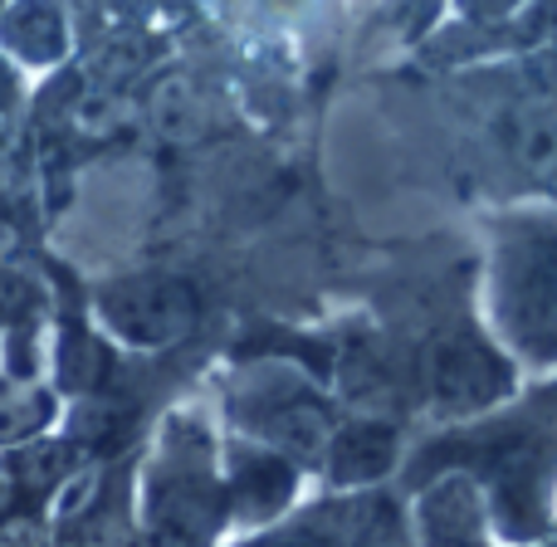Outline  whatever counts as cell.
I'll return each instance as SVG.
<instances>
[{"label":"cell","mask_w":557,"mask_h":547,"mask_svg":"<svg viewBox=\"0 0 557 547\" xmlns=\"http://www.w3.org/2000/svg\"><path fill=\"white\" fill-rule=\"evenodd\" d=\"M523 157H529L533 172H548V166H553V127H548V113L533 117L529 137H523Z\"/></svg>","instance_id":"6da1fadb"},{"label":"cell","mask_w":557,"mask_h":547,"mask_svg":"<svg viewBox=\"0 0 557 547\" xmlns=\"http://www.w3.org/2000/svg\"><path fill=\"white\" fill-rule=\"evenodd\" d=\"M382 547H396V543H382Z\"/></svg>","instance_id":"7a4b0ae2"}]
</instances>
